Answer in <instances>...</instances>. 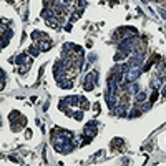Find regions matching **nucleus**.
<instances>
[{
    "label": "nucleus",
    "instance_id": "9b49d317",
    "mask_svg": "<svg viewBox=\"0 0 166 166\" xmlns=\"http://www.w3.org/2000/svg\"><path fill=\"white\" fill-rule=\"evenodd\" d=\"M38 52H40V48H38V46H32V48L28 50V53H30L32 57H37V55H38Z\"/></svg>",
    "mask_w": 166,
    "mask_h": 166
},
{
    "label": "nucleus",
    "instance_id": "f03ea898",
    "mask_svg": "<svg viewBox=\"0 0 166 166\" xmlns=\"http://www.w3.org/2000/svg\"><path fill=\"white\" fill-rule=\"evenodd\" d=\"M85 143H90L92 138L96 135V121H90L88 125L85 126Z\"/></svg>",
    "mask_w": 166,
    "mask_h": 166
},
{
    "label": "nucleus",
    "instance_id": "6e6552de",
    "mask_svg": "<svg viewBox=\"0 0 166 166\" xmlns=\"http://www.w3.org/2000/svg\"><path fill=\"white\" fill-rule=\"evenodd\" d=\"M42 17H43V18H45V20L52 18V17H53V12H52V8H48V7H46V8H43V12H42Z\"/></svg>",
    "mask_w": 166,
    "mask_h": 166
},
{
    "label": "nucleus",
    "instance_id": "20e7f679",
    "mask_svg": "<svg viewBox=\"0 0 166 166\" xmlns=\"http://www.w3.org/2000/svg\"><path fill=\"white\" fill-rule=\"evenodd\" d=\"M58 86L60 88H65V90H68V88H73V80L70 78H61L58 81Z\"/></svg>",
    "mask_w": 166,
    "mask_h": 166
},
{
    "label": "nucleus",
    "instance_id": "39448f33",
    "mask_svg": "<svg viewBox=\"0 0 166 166\" xmlns=\"http://www.w3.org/2000/svg\"><path fill=\"white\" fill-rule=\"evenodd\" d=\"M78 106L81 110H88L90 108V103H88V100L85 96H78Z\"/></svg>",
    "mask_w": 166,
    "mask_h": 166
},
{
    "label": "nucleus",
    "instance_id": "2eb2a0df",
    "mask_svg": "<svg viewBox=\"0 0 166 166\" xmlns=\"http://www.w3.org/2000/svg\"><path fill=\"white\" fill-rule=\"evenodd\" d=\"M52 3H53V0H45V5L46 7H52Z\"/></svg>",
    "mask_w": 166,
    "mask_h": 166
},
{
    "label": "nucleus",
    "instance_id": "f3484780",
    "mask_svg": "<svg viewBox=\"0 0 166 166\" xmlns=\"http://www.w3.org/2000/svg\"><path fill=\"white\" fill-rule=\"evenodd\" d=\"M65 30H66V32H70V30H72V23H68V25H65Z\"/></svg>",
    "mask_w": 166,
    "mask_h": 166
},
{
    "label": "nucleus",
    "instance_id": "1a4fd4ad",
    "mask_svg": "<svg viewBox=\"0 0 166 166\" xmlns=\"http://www.w3.org/2000/svg\"><path fill=\"white\" fill-rule=\"evenodd\" d=\"M32 38L33 40H38V38L43 40V38H46V37H45V33H42V32H33L32 33ZM38 42H40V40H38Z\"/></svg>",
    "mask_w": 166,
    "mask_h": 166
},
{
    "label": "nucleus",
    "instance_id": "f8f14e48",
    "mask_svg": "<svg viewBox=\"0 0 166 166\" xmlns=\"http://www.w3.org/2000/svg\"><path fill=\"white\" fill-rule=\"evenodd\" d=\"M111 145H115V148H120V146L123 145V139H121V138L113 139V141H111Z\"/></svg>",
    "mask_w": 166,
    "mask_h": 166
},
{
    "label": "nucleus",
    "instance_id": "dca6fc26",
    "mask_svg": "<svg viewBox=\"0 0 166 166\" xmlns=\"http://www.w3.org/2000/svg\"><path fill=\"white\" fill-rule=\"evenodd\" d=\"M61 2H63V5H70L73 0H61Z\"/></svg>",
    "mask_w": 166,
    "mask_h": 166
},
{
    "label": "nucleus",
    "instance_id": "0eeeda50",
    "mask_svg": "<svg viewBox=\"0 0 166 166\" xmlns=\"http://www.w3.org/2000/svg\"><path fill=\"white\" fill-rule=\"evenodd\" d=\"M161 83H163V80L159 78V77L153 78V80H151V86H153V90H158L159 86H161Z\"/></svg>",
    "mask_w": 166,
    "mask_h": 166
},
{
    "label": "nucleus",
    "instance_id": "ddd939ff",
    "mask_svg": "<svg viewBox=\"0 0 166 166\" xmlns=\"http://www.w3.org/2000/svg\"><path fill=\"white\" fill-rule=\"evenodd\" d=\"M73 118L78 120V121H80V120H83V110H81V111H75V113H73Z\"/></svg>",
    "mask_w": 166,
    "mask_h": 166
},
{
    "label": "nucleus",
    "instance_id": "f257e3e1",
    "mask_svg": "<svg viewBox=\"0 0 166 166\" xmlns=\"http://www.w3.org/2000/svg\"><path fill=\"white\" fill-rule=\"evenodd\" d=\"M98 85V72H95L93 70L92 73H88L85 77V83H83V88H85L86 92H92L95 86Z\"/></svg>",
    "mask_w": 166,
    "mask_h": 166
},
{
    "label": "nucleus",
    "instance_id": "9d476101",
    "mask_svg": "<svg viewBox=\"0 0 166 166\" xmlns=\"http://www.w3.org/2000/svg\"><path fill=\"white\" fill-rule=\"evenodd\" d=\"M145 100H146V93H143V92L136 93V101H138V103L139 101H145Z\"/></svg>",
    "mask_w": 166,
    "mask_h": 166
},
{
    "label": "nucleus",
    "instance_id": "7ed1b4c3",
    "mask_svg": "<svg viewBox=\"0 0 166 166\" xmlns=\"http://www.w3.org/2000/svg\"><path fill=\"white\" fill-rule=\"evenodd\" d=\"M38 48H40V52H46V50H50V48H52V42H50V38L46 37V38L40 40Z\"/></svg>",
    "mask_w": 166,
    "mask_h": 166
},
{
    "label": "nucleus",
    "instance_id": "423d86ee",
    "mask_svg": "<svg viewBox=\"0 0 166 166\" xmlns=\"http://www.w3.org/2000/svg\"><path fill=\"white\" fill-rule=\"evenodd\" d=\"M15 61H17V63H23V65H30V58H28V57H27V55H18V57H17V58H15Z\"/></svg>",
    "mask_w": 166,
    "mask_h": 166
},
{
    "label": "nucleus",
    "instance_id": "4468645a",
    "mask_svg": "<svg viewBox=\"0 0 166 166\" xmlns=\"http://www.w3.org/2000/svg\"><path fill=\"white\" fill-rule=\"evenodd\" d=\"M156 98H158V93H156V90H154V92H153V95L150 96V101H151V103H154V101H156Z\"/></svg>",
    "mask_w": 166,
    "mask_h": 166
},
{
    "label": "nucleus",
    "instance_id": "6ab92c4d",
    "mask_svg": "<svg viewBox=\"0 0 166 166\" xmlns=\"http://www.w3.org/2000/svg\"><path fill=\"white\" fill-rule=\"evenodd\" d=\"M163 96H166V85H165V88H163Z\"/></svg>",
    "mask_w": 166,
    "mask_h": 166
},
{
    "label": "nucleus",
    "instance_id": "a211bd4d",
    "mask_svg": "<svg viewBox=\"0 0 166 166\" xmlns=\"http://www.w3.org/2000/svg\"><path fill=\"white\" fill-rule=\"evenodd\" d=\"M161 17H163V18L166 20V12H161Z\"/></svg>",
    "mask_w": 166,
    "mask_h": 166
}]
</instances>
